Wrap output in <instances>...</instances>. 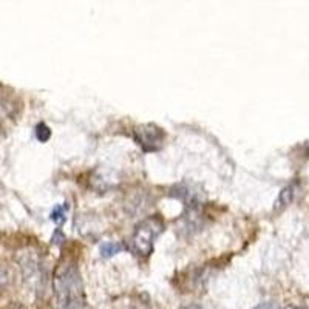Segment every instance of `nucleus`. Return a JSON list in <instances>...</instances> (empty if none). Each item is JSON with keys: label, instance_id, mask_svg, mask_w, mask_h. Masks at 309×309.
Wrapping results in <instances>:
<instances>
[{"label": "nucleus", "instance_id": "obj_1", "mask_svg": "<svg viewBox=\"0 0 309 309\" xmlns=\"http://www.w3.org/2000/svg\"><path fill=\"white\" fill-rule=\"evenodd\" d=\"M54 289L60 309H82L84 288L74 261H60L54 275Z\"/></svg>", "mask_w": 309, "mask_h": 309}, {"label": "nucleus", "instance_id": "obj_2", "mask_svg": "<svg viewBox=\"0 0 309 309\" xmlns=\"http://www.w3.org/2000/svg\"><path fill=\"white\" fill-rule=\"evenodd\" d=\"M164 230V221L161 216L153 215L141 221L133 232L132 248L141 257H149L153 252L154 238H158Z\"/></svg>", "mask_w": 309, "mask_h": 309}, {"label": "nucleus", "instance_id": "obj_3", "mask_svg": "<svg viewBox=\"0 0 309 309\" xmlns=\"http://www.w3.org/2000/svg\"><path fill=\"white\" fill-rule=\"evenodd\" d=\"M133 138L144 152H156L164 144L165 132L154 124H144L135 128Z\"/></svg>", "mask_w": 309, "mask_h": 309}, {"label": "nucleus", "instance_id": "obj_4", "mask_svg": "<svg viewBox=\"0 0 309 309\" xmlns=\"http://www.w3.org/2000/svg\"><path fill=\"white\" fill-rule=\"evenodd\" d=\"M67 210H68V203H63V204H57L56 207L51 212V220H53L57 226H62L65 223V215H67Z\"/></svg>", "mask_w": 309, "mask_h": 309}, {"label": "nucleus", "instance_id": "obj_5", "mask_svg": "<svg viewBox=\"0 0 309 309\" xmlns=\"http://www.w3.org/2000/svg\"><path fill=\"white\" fill-rule=\"evenodd\" d=\"M122 249H124L122 244H119V243H113V241L104 243L101 246V255L104 257V258H111V257H114L116 254H119Z\"/></svg>", "mask_w": 309, "mask_h": 309}, {"label": "nucleus", "instance_id": "obj_6", "mask_svg": "<svg viewBox=\"0 0 309 309\" xmlns=\"http://www.w3.org/2000/svg\"><path fill=\"white\" fill-rule=\"evenodd\" d=\"M294 198V189L292 187H285L278 195V200L275 203V209H281V207H286L288 204H291Z\"/></svg>", "mask_w": 309, "mask_h": 309}, {"label": "nucleus", "instance_id": "obj_7", "mask_svg": "<svg viewBox=\"0 0 309 309\" xmlns=\"http://www.w3.org/2000/svg\"><path fill=\"white\" fill-rule=\"evenodd\" d=\"M36 138L41 141V143H47V141L51 138V130H50V127L44 122L41 124H37L36 125Z\"/></svg>", "mask_w": 309, "mask_h": 309}, {"label": "nucleus", "instance_id": "obj_8", "mask_svg": "<svg viewBox=\"0 0 309 309\" xmlns=\"http://www.w3.org/2000/svg\"><path fill=\"white\" fill-rule=\"evenodd\" d=\"M255 309H280L275 303H261L258 305Z\"/></svg>", "mask_w": 309, "mask_h": 309}, {"label": "nucleus", "instance_id": "obj_9", "mask_svg": "<svg viewBox=\"0 0 309 309\" xmlns=\"http://www.w3.org/2000/svg\"><path fill=\"white\" fill-rule=\"evenodd\" d=\"M288 309H306V308H299V306H289Z\"/></svg>", "mask_w": 309, "mask_h": 309}, {"label": "nucleus", "instance_id": "obj_10", "mask_svg": "<svg viewBox=\"0 0 309 309\" xmlns=\"http://www.w3.org/2000/svg\"><path fill=\"white\" fill-rule=\"evenodd\" d=\"M184 309H201V308H198V306H187V308H184Z\"/></svg>", "mask_w": 309, "mask_h": 309}, {"label": "nucleus", "instance_id": "obj_11", "mask_svg": "<svg viewBox=\"0 0 309 309\" xmlns=\"http://www.w3.org/2000/svg\"><path fill=\"white\" fill-rule=\"evenodd\" d=\"M308 154H309V144H308Z\"/></svg>", "mask_w": 309, "mask_h": 309}]
</instances>
